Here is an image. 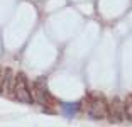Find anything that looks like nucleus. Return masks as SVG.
<instances>
[{
  "label": "nucleus",
  "instance_id": "nucleus-4",
  "mask_svg": "<svg viewBox=\"0 0 132 127\" xmlns=\"http://www.w3.org/2000/svg\"><path fill=\"white\" fill-rule=\"evenodd\" d=\"M34 95H36V100L39 102V104H43V105H49V102H51V97H49V93H47V90L46 88H41V85H36V88H34Z\"/></svg>",
  "mask_w": 132,
  "mask_h": 127
},
{
  "label": "nucleus",
  "instance_id": "nucleus-1",
  "mask_svg": "<svg viewBox=\"0 0 132 127\" xmlns=\"http://www.w3.org/2000/svg\"><path fill=\"white\" fill-rule=\"evenodd\" d=\"M86 112H88V115L92 117V119H97V120H102L107 117V112H109V107H107V104H105L103 98H98V97H92L88 100V108H86Z\"/></svg>",
  "mask_w": 132,
  "mask_h": 127
},
{
  "label": "nucleus",
  "instance_id": "nucleus-3",
  "mask_svg": "<svg viewBox=\"0 0 132 127\" xmlns=\"http://www.w3.org/2000/svg\"><path fill=\"white\" fill-rule=\"evenodd\" d=\"M107 114L110 115V120H113V122H120V120H124L125 119L124 102H122V100H113Z\"/></svg>",
  "mask_w": 132,
  "mask_h": 127
},
{
  "label": "nucleus",
  "instance_id": "nucleus-2",
  "mask_svg": "<svg viewBox=\"0 0 132 127\" xmlns=\"http://www.w3.org/2000/svg\"><path fill=\"white\" fill-rule=\"evenodd\" d=\"M14 92H15L17 100L24 102V104H31L32 102V95L27 88V81L24 78V75H19L15 76V85H14Z\"/></svg>",
  "mask_w": 132,
  "mask_h": 127
},
{
  "label": "nucleus",
  "instance_id": "nucleus-6",
  "mask_svg": "<svg viewBox=\"0 0 132 127\" xmlns=\"http://www.w3.org/2000/svg\"><path fill=\"white\" fill-rule=\"evenodd\" d=\"M124 108H125V117L132 120V95H129L127 100L124 102Z\"/></svg>",
  "mask_w": 132,
  "mask_h": 127
},
{
  "label": "nucleus",
  "instance_id": "nucleus-5",
  "mask_svg": "<svg viewBox=\"0 0 132 127\" xmlns=\"http://www.w3.org/2000/svg\"><path fill=\"white\" fill-rule=\"evenodd\" d=\"M78 108H80V104H63V114L66 117H75Z\"/></svg>",
  "mask_w": 132,
  "mask_h": 127
},
{
  "label": "nucleus",
  "instance_id": "nucleus-7",
  "mask_svg": "<svg viewBox=\"0 0 132 127\" xmlns=\"http://www.w3.org/2000/svg\"><path fill=\"white\" fill-rule=\"evenodd\" d=\"M4 81H5V78H4V73H2V69H0V92L4 90Z\"/></svg>",
  "mask_w": 132,
  "mask_h": 127
}]
</instances>
